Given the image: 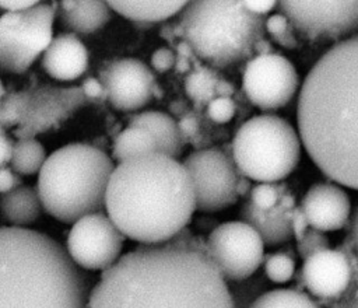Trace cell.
Returning a JSON list of instances; mask_svg holds the SVG:
<instances>
[{"mask_svg": "<svg viewBox=\"0 0 358 308\" xmlns=\"http://www.w3.org/2000/svg\"><path fill=\"white\" fill-rule=\"evenodd\" d=\"M296 242H298L296 245L298 253L303 259L329 248V238L324 235V231H320L313 227H309L305 235Z\"/></svg>", "mask_w": 358, "mask_h": 308, "instance_id": "cell-32", "label": "cell"}, {"mask_svg": "<svg viewBox=\"0 0 358 308\" xmlns=\"http://www.w3.org/2000/svg\"><path fill=\"white\" fill-rule=\"evenodd\" d=\"M236 112V105L231 97L218 95L207 104V115L215 123L229 122Z\"/></svg>", "mask_w": 358, "mask_h": 308, "instance_id": "cell-33", "label": "cell"}, {"mask_svg": "<svg viewBox=\"0 0 358 308\" xmlns=\"http://www.w3.org/2000/svg\"><path fill=\"white\" fill-rule=\"evenodd\" d=\"M264 274L267 280L282 284L291 280L295 272V262L294 259L282 252H275L264 258L263 260Z\"/></svg>", "mask_w": 358, "mask_h": 308, "instance_id": "cell-29", "label": "cell"}, {"mask_svg": "<svg viewBox=\"0 0 358 308\" xmlns=\"http://www.w3.org/2000/svg\"><path fill=\"white\" fill-rule=\"evenodd\" d=\"M110 105L123 112H134L152 98L155 76L151 69L134 57L112 62L101 78Z\"/></svg>", "mask_w": 358, "mask_h": 308, "instance_id": "cell-14", "label": "cell"}, {"mask_svg": "<svg viewBox=\"0 0 358 308\" xmlns=\"http://www.w3.org/2000/svg\"><path fill=\"white\" fill-rule=\"evenodd\" d=\"M249 308H317L316 304L302 291L292 288L266 290Z\"/></svg>", "mask_w": 358, "mask_h": 308, "instance_id": "cell-26", "label": "cell"}, {"mask_svg": "<svg viewBox=\"0 0 358 308\" xmlns=\"http://www.w3.org/2000/svg\"><path fill=\"white\" fill-rule=\"evenodd\" d=\"M43 206L38 189L31 185H20L13 190L3 193L0 199V213L13 227H22L35 223Z\"/></svg>", "mask_w": 358, "mask_h": 308, "instance_id": "cell-22", "label": "cell"}, {"mask_svg": "<svg viewBox=\"0 0 358 308\" xmlns=\"http://www.w3.org/2000/svg\"><path fill=\"white\" fill-rule=\"evenodd\" d=\"M112 11L106 0H59L56 17L67 32L88 35L103 28Z\"/></svg>", "mask_w": 358, "mask_h": 308, "instance_id": "cell-19", "label": "cell"}, {"mask_svg": "<svg viewBox=\"0 0 358 308\" xmlns=\"http://www.w3.org/2000/svg\"><path fill=\"white\" fill-rule=\"evenodd\" d=\"M155 151L158 150L152 134L141 126L129 125L115 137L112 146V158L113 161L120 162L131 157Z\"/></svg>", "mask_w": 358, "mask_h": 308, "instance_id": "cell-24", "label": "cell"}, {"mask_svg": "<svg viewBox=\"0 0 358 308\" xmlns=\"http://www.w3.org/2000/svg\"><path fill=\"white\" fill-rule=\"evenodd\" d=\"M48 155L43 144L34 137H21L13 146L11 168L20 175H34L41 171Z\"/></svg>", "mask_w": 358, "mask_h": 308, "instance_id": "cell-25", "label": "cell"}, {"mask_svg": "<svg viewBox=\"0 0 358 308\" xmlns=\"http://www.w3.org/2000/svg\"><path fill=\"white\" fill-rule=\"evenodd\" d=\"M299 133L285 119L263 113L243 122L232 139V158L239 172L256 182H278L298 165Z\"/></svg>", "mask_w": 358, "mask_h": 308, "instance_id": "cell-7", "label": "cell"}, {"mask_svg": "<svg viewBox=\"0 0 358 308\" xmlns=\"http://www.w3.org/2000/svg\"><path fill=\"white\" fill-rule=\"evenodd\" d=\"M13 146H14V143L7 136L4 127L0 126V167H4L7 162H10Z\"/></svg>", "mask_w": 358, "mask_h": 308, "instance_id": "cell-39", "label": "cell"}, {"mask_svg": "<svg viewBox=\"0 0 358 308\" xmlns=\"http://www.w3.org/2000/svg\"><path fill=\"white\" fill-rule=\"evenodd\" d=\"M113 168V158L91 144L70 143L55 150L38 172L43 210L67 224L102 211Z\"/></svg>", "mask_w": 358, "mask_h": 308, "instance_id": "cell-5", "label": "cell"}, {"mask_svg": "<svg viewBox=\"0 0 358 308\" xmlns=\"http://www.w3.org/2000/svg\"><path fill=\"white\" fill-rule=\"evenodd\" d=\"M41 63L52 78L73 81L87 70L88 50L76 34H59L43 50Z\"/></svg>", "mask_w": 358, "mask_h": 308, "instance_id": "cell-17", "label": "cell"}, {"mask_svg": "<svg viewBox=\"0 0 358 308\" xmlns=\"http://www.w3.org/2000/svg\"><path fill=\"white\" fill-rule=\"evenodd\" d=\"M176 53L169 48H159L151 56V67L158 73H165L175 67Z\"/></svg>", "mask_w": 358, "mask_h": 308, "instance_id": "cell-34", "label": "cell"}, {"mask_svg": "<svg viewBox=\"0 0 358 308\" xmlns=\"http://www.w3.org/2000/svg\"><path fill=\"white\" fill-rule=\"evenodd\" d=\"M288 211L280 204L268 210L256 209L249 200L241 207V220L250 224L267 245H280L292 238Z\"/></svg>", "mask_w": 358, "mask_h": 308, "instance_id": "cell-21", "label": "cell"}, {"mask_svg": "<svg viewBox=\"0 0 358 308\" xmlns=\"http://www.w3.org/2000/svg\"><path fill=\"white\" fill-rule=\"evenodd\" d=\"M29 99V92H13L8 95L4 94L0 104V126L6 127L21 123L28 109Z\"/></svg>", "mask_w": 358, "mask_h": 308, "instance_id": "cell-28", "label": "cell"}, {"mask_svg": "<svg viewBox=\"0 0 358 308\" xmlns=\"http://www.w3.org/2000/svg\"><path fill=\"white\" fill-rule=\"evenodd\" d=\"M350 308H358V300H355Z\"/></svg>", "mask_w": 358, "mask_h": 308, "instance_id": "cell-44", "label": "cell"}, {"mask_svg": "<svg viewBox=\"0 0 358 308\" xmlns=\"http://www.w3.org/2000/svg\"><path fill=\"white\" fill-rule=\"evenodd\" d=\"M4 88H3V84H1V80H0V104H1V101H3V97H4Z\"/></svg>", "mask_w": 358, "mask_h": 308, "instance_id": "cell-43", "label": "cell"}, {"mask_svg": "<svg viewBox=\"0 0 358 308\" xmlns=\"http://www.w3.org/2000/svg\"><path fill=\"white\" fill-rule=\"evenodd\" d=\"M350 238H351V242L355 248V251L358 252V206L351 217V221H350Z\"/></svg>", "mask_w": 358, "mask_h": 308, "instance_id": "cell-41", "label": "cell"}, {"mask_svg": "<svg viewBox=\"0 0 358 308\" xmlns=\"http://www.w3.org/2000/svg\"><path fill=\"white\" fill-rule=\"evenodd\" d=\"M207 255L227 281L252 277L264 260V241L243 220L217 225L207 237Z\"/></svg>", "mask_w": 358, "mask_h": 308, "instance_id": "cell-10", "label": "cell"}, {"mask_svg": "<svg viewBox=\"0 0 358 308\" xmlns=\"http://www.w3.org/2000/svg\"><path fill=\"white\" fill-rule=\"evenodd\" d=\"M56 10L39 3L0 17V71L25 73L53 39Z\"/></svg>", "mask_w": 358, "mask_h": 308, "instance_id": "cell-8", "label": "cell"}, {"mask_svg": "<svg viewBox=\"0 0 358 308\" xmlns=\"http://www.w3.org/2000/svg\"><path fill=\"white\" fill-rule=\"evenodd\" d=\"M298 133L329 179L358 190V34L337 41L303 78Z\"/></svg>", "mask_w": 358, "mask_h": 308, "instance_id": "cell-2", "label": "cell"}, {"mask_svg": "<svg viewBox=\"0 0 358 308\" xmlns=\"http://www.w3.org/2000/svg\"><path fill=\"white\" fill-rule=\"evenodd\" d=\"M250 183H249V178L241 175L239 181H238V186H236V190H238V195L239 196H245L250 192Z\"/></svg>", "mask_w": 358, "mask_h": 308, "instance_id": "cell-42", "label": "cell"}, {"mask_svg": "<svg viewBox=\"0 0 358 308\" xmlns=\"http://www.w3.org/2000/svg\"><path fill=\"white\" fill-rule=\"evenodd\" d=\"M277 4L310 41H340L358 34V0H278Z\"/></svg>", "mask_w": 358, "mask_h": 308, "instance_id": "cell-11", "label": "cell"}, {"mask_svg": "<svg viewBox=\"0 0 358 308\" xmlns=\"http://www.w3.org/2000/svg\"><path fill=\"white\" fill-rule=\"evenodd\" d=\"M85 99L80 88H50L41 91L36 97L31 94L28 109L21 122L27 129L24 137L28 136L29 130L36 133L49 127L62 119L64 113L80 106Z\"/></svg>", "mask_w": 358, "mask_h": 308, "instance_id": "cell-18", "label": "cell"}, {"mask_svg": "<svg viewBox=\"0 0 358 308\" xmlns=\"http://www.w3.org/2000/svg\"><path fill=\"white\" fill-rule=\"evenodd\" d=\"M303 286L319 298L341 295L352 277L348 256L337 249H324L303 259L301 269Z\"/></svg>", "mask_w": 358, "mask_h": 308, "instance_id": "cell-15", "label": "cell"}, {"mask_svg": "<svg viewBox=\"0 0 358 308\" xmlns=\"http://www.w3.org/2000/svg\"><path fill=\"white\" fill-rule=\"evenodd\" d=\"M288 218H289V225H291V231H292V237L298 241L301 239L305 232L308 231L309 228V223H308V218L305 216V213L302 211L301 206L299 207H292L289 211H288Z\"/></svg>", "mask_w": 358, "mask_h": 308, "instance_id": "cell-35", "label": "cell"}, {"mask_svg": "<svg viewBox=\"0 0 358 308\" xmlns=\"http://www.w3.org/2000/svg\"><path fill=\"white\" fill-rule=\"evenodd\" d=\"M264 21L242 0H189L178 14L176 34L196 56L225 67L255 53L264 38Z\"/></svg>", "mask_w": 358, "mask_h": 308, "instance_id": "cell-6", "label": "cell"}, {"mask_svg": "<svg viewBox=\"0 0 358 308\" xmlns=\"http://www.w3.org/2000/svg\"><path fill=\"white\" fill-rule=\"evenodd\" d=\"M193 183L196 210L213 213L232 206L241 172L232 157L218 148H201L190 153L183 161Z\"/></svg>", "mask_w": 358, "mask_h": 308, "instance_id": "cell-9", "label": "cell"}, {"mask_svg": "<svg viewBox=\"0 0 358 308\" xmlns=\"http://www.w3.org/2000/svg\"><path fill=\"white\" fill-rule=\"evenodd\" d=\"M264 27H266V31L270 34V36L282 48H287V49L296 48L298 42L291 29L292 24L287 18V15H284L282 13L271 14L270 17H267L264 21Z\"/></svg>", "mask_w": 358, "mask_h": 308, "instance_id": "cell-30", "label": "cell"}, {"mask_svg": "<svg viewBox=\"0 0 358 308\" xmlns=\"http://www.w3.org/2000/svg\"><path fill=\"white\" fill-rule=\"evenodd\" d=\"M295 66L281 53L255 55L243 70L242 90L248 99L262 111L285 106L298 90Z\"/></svg>", "mask_w": 358, "mask_h": 308, "instance_id": "cell-13", "label": "cell"}, {"mask_svg": "<svg viewBox=\"0 0 358 308\" xmlns=\"http://www.w3.org/2000/svg\"><path fill=\"white\" fill-rule=\"evenodd\" d=\"M39 3L41 0H0V8L6 11H13V10L28 8Z\"/></svg>", "mask_w": 358, "mask_h": 308, "instance_id": "cell-40", "label": "cell"}, {"mask_svg": "<svg viewBox=\"0 0 358 308\" xmlns=\"http://www.w3.org/2000/svg\"><path fill=\"white\" fill-rule=\"evenodd\" d=\"M301 209L309 227L324 232L343 228L351 216V202L345 190L327 182L312 185L302 199Z\"/></svg>", "mask_w": 358, "mask_h": 308, "instance_id": "cell-16", "label": "cell"}, {"mask_svg": "<svg viewBox=\"0 0 358 308\" xmlns=\"http://www.w3.org/2000/svg\"><path fill=\"white\" fill-rule=\"evenodd\" d=\"M88 308H235L229 286L201 251L140 245L103 270Z\"/></svg>", "mask_w": 358, "mask_h": 308, "instance_id": "cell-1", "label": "cell"}, {"mask_svg": "<svg viewBox=\"0 0 358 308\" xmlns=\"http://www.w3.org/2000/svg\"><path fill=\"white\" fill-rule=\"evenodd\" d=\"M91 279L52 237L0 227V308H88Z\"/></svg>", "mask_w": 358, "mask_h": 308, "instance_id": "cell-4", "label": "cell"}, {"mask_svg": "<svg viewBox=\"0 0 358 308\" xmlns=\"http://www.w3.org/2000/svg\"><path fill=\"white\" fill-rule=\"evenodd\" d=\"M129 125L141 126L147 129L155 143L157 150L169 157L178 158L183 151V133L179 123L166 112L162 111H144L134 113Z\"/></svg>", "mask_w": 358, "mask_h": 308, "instance_id": "cell-20", "label": "cell"}, {"mask_svg": "<svg viewBox=\"0 0 358 308\" xmlns=\"http://www.w3.org/2000/svg\"><path fill=\"white\" fill-rule=\"evenodd\" d=\"M110 8L133 22H159L176 14L189 0H106Z\"/></svg>", "mask_w": 358, "mask_h": 308, "instance_id": "cell-23", "label": "cell"}, {"mask_svg": "<svg viewBox=\"0 0 358 308\" xmlns=\"http://www.w3.org/2000/svg\"><path fill=\"white\" fill-rule=\"evenodd\" d=\"M218 80L215 74L206 69L200 67L193 71L186 80V91L197 102H210L217 97V84Z\"/></svg>", "mask_w": 358, "mask_h": 308, "instance_id": "cell-27", "label": "cell"}, {"mask_svg": "<svg viewBox=\"0 0 358 308\" xmlns=\"http://www.w3.org/2000/svg\"><path fill=\"white\" fill-rule=\"evenodd\" d=\"M105 209L120 232L140 245H159L186 227L194 190L178 158L159 151L117 162L108 182Z\"/></svg>", "mask_w": 358, "mask_h": 308, "instance_id": "cell-3", "label": "cell"}, {"mask_svg": "<svg viewBox=\"0 0 358 308\" xmlns=\"http://www.w3.org/2000/svg\"><path fill=\"white\" fill-rule=\"evenodd\" d=\"M81 91L85 95V98H101V97H106L105 94V87L102 84L101 80H96L94 77H88L83 85H81Z\"/></svg>", "mask_w": 358, "mask_h": 308, "instance_id": "cell-37", "label": "cell"}, {"mask_svg": "<svg viewBox=\"0 0 358 308\" xmlns=\"http://www.w3.org/2000/svg\"><path fill=\"white\" fill-rule=\"evenodd\" d=\"M21 185L20 174L11 167H0V193H7Z\"/></svg>", "mask_w": 358, "mask_h": 308, "instance_id": "cell-36", "label": "cell"}, {"mask_svg": "<svg viewBox=\"0 0 358 308\" xmlns=\"http://www.w3.org/2000/svg\"><path fill=\"white\" fill-rule=\"evenodd\" d=\"M124 238L108 214L90 213L71 224L66 251L81 269L103 272L120 258Z\"/></svg>", "mask_w": 358, "mask_h": 308, "instance_id": "cell-12", "label": "cell"}, {"mask_svg": "<svg viewBox=\"0 0 358 308\" xmlns=\"http://www.w3.org/2000/svg\"><path fill=\"white\" fill-rule=\"evenodd\" d=\"M242 3L250 13L264 15L275 7L278 0H242Z\"/></svg>", "mask_w": 358, "mask_h": 308, "instance_id": "cell-38", "label": "cell"}, {"mask_svg": "<svg viewBox=\"0 0 358 308\" xmlns=\"http://www.w3.org/2000/svg\"><path fill=\"white\" fill-rule=\"evenodd\" d=\"M282 192L274 182H257L249 192V202L259 210H268L278 204Z\"/></svg>", "mask_w": 358, "mask_h": 308, "instance_id": "cell-31", "label": "cell"}]
</instances>
